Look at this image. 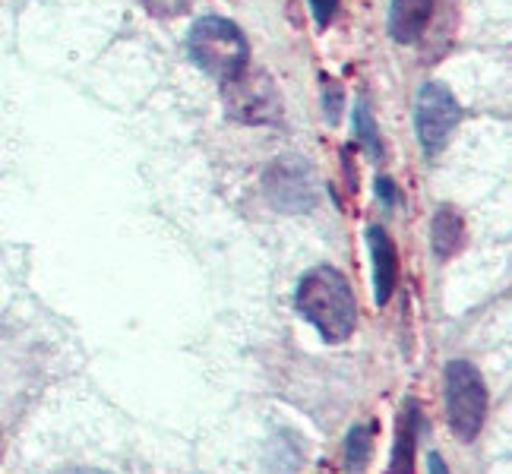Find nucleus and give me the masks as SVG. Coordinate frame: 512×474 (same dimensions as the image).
Masks as SVG:
<instances>
[{
	"label": "nucleus",
	"instance_id": "obj_9",
	"mask_svg": "<svg viewBox=\"0 0 512 474\" xmlns=\"http://www.w3.org/2000/svg\"><path fill=\"white\" fill-rule=\"evenodd\" d=\"M433 4L437 0H392L389 10V35L392 42L399 45H415L424 35L430 16H433Z\"/></svg>",
	"mask_w": 512,
	"mask_h": 474
},
{
	"label": "nucleus",
	"instance_id": "obj_8",
	"mask_svg": "<svg viewBox=\"0 0 512 474\" xmlns=\"http://www.w3.org/2000/svg\"><path fill=\"white\" fill-rule=\"evenodd\" d=\"M418 433H421V408L415 399H408L396 418V443H392L389 474H415Z\"/></svg>",
	"mask_w": 512,
	"mask_h": 474
},
{
	"label": "nucleus",
	"instance_id": "obj_18",
	"mask_svg": "<svg viewBox=\"0 0 512 474\" xmlns=\"http://www.w3.org/2000/svg\"><path fill=\"white\" fill-rule=\"evenodd\" d=\"M64 474H111V471H98V468H70Z\"/></svg>",
	"mask_w": 512,
	"mask_h": 474
},
{
	"label": "nucleus",
	"instance_id": "obj_5",
	"mask_svg": "<svg viewBox=\"0 0 512 474\" xmlns=\"http://www.w3.org/2000/svg\"><path fill=\"white\" fill-rule=\"evenodd\" d=\"M266 196L282 212H307L317 203V184H313L310 165L298 155L275 158L272 168L266 171Z\"/></svg>",
	"mask_w": 512,
	"mask_h": 474
},
{
	"label": "nucleus",
	"instance_id": "obj_14",
	"mask_svg": "<svg viewBox=\"0 0 512 474\" xmlns=\"http://www.w3.org/2000/svg\"><path fill=\"white\" fill-rule=\"evenodd\" d=\"M323 95H326V117H329V124H339V114H342V89H339V83L326 79Z\"/></svg>",
	"mask_w": 512,
	"mask_h": 474
},
{
	"label": "nucleus",
	"instance_id": "obj_13",
	"mask_svg": "<svg viewBox=\"0 0 512 474\" xmlns=\"http://www.w3.org/2000/svg\"><path fill=\"white\" fill-rule=\"evenodd\" d=\"M193 0H143V7L152 13V16H181L190 10Z\"/></svg>",
	"mask_w": 512,
	"mask_h": 474
},
{
	"label": "nucleus",
	"instance_id": "obj_4",
	"mask_svg": "<svg viewBox=\"0 0 512 474\" xmlns=\"http://www.w3.org/2000/svg\"><path fill=\"white\" fill-rule=\"evenodd\" d=\"M462 121V108L443 83H427L418 92V114H415V127H418V140L427 155H437L452 130Z\"/></svg>",
	"mask_w": 512,
	"mask_h": 474
},
{
	"label": "nucleus",
	"instance_id": "obj_10",
	"mask_svg": "<svg viewBox=\"0 0 512 474\" xmlns=\"http://www.w3.org/2000/svg\"><path fill=\"white\" fill-rule=\"evenodd\" d=\"M430 244L437 260H452L465 247V219L456 206H440L430 225Z\"/></svg>",
	"mask_w": 512,
	"mask_h": 474
},
{
	"label": "nucleus",
	"instance_id": "obj_17",
	"mask_svg": "<svg viewBox=\"0 0 512 474\" xmlns=\"http://www.w3.org/2000/svg\"><path fill=\"white\" fill-rule=\"evenodd\" d=\"M427 465H430V474H449V468H446V462H443L440 452H430V456H427Z\"/></svg>",
	"mask_w": 512,
	"mask_h": 474
},
{
	"label": "nucleus",
	"instance_id": "obj_1",
	"mask_svg": "<svg viewBox=\"0 0 512 474\" xmlns=\"http://www.w3.org/2000/svg\"><path fill=\"white\" fill-rule=\"evenodd\" d=\"M294 307L329 345L348 342L358 323V301L336 266H313L304 272L294 291Z\"/></svg>",
	"mask_w": 512,
	"mask_h": 474
},
{
	"label": "nucleus",
	"instance_id": "obj_7",
	"mask_svg": "<svg viewBox=\"0 0 512 474\" xmlns=\"http://www.w3.org/2000/svg\"><path fill=\"white\" fill-rule=\"evenodd\" d=\"M367 244H370V260H373V298H377L380 307H386L399 279V253L380 225H373L367 231Z\"/></svg>",
	"mask_w": 512,
	"mask_h": 474
},
{
	"label": "nucleus",
	"instance_id": "obj_12",
	"mask_svg": "<svg viewBox=\"0 0 512 474\" xmlns=\"http://www.w3.org/2000/svg\"><path fill=\"white\" fill-rule=\"evenodd\" d=\"M354 127H358V136H361V143L367 146V152L373 158H380L383 149H380V136H377V124H373V114L367 108V102L361 98L358 102V114H354Z\"/></svg>",
	"mask_w": 512,
	"mask_h": 474
},
{
	"label": "nucleus",
	"instance_id": "obj_15",
	"mask_svg": "<svg viewBox=\"0 0 512 474\" xmlns=\"http://www.w3.org/2000/svg\"><path fill=\"white\" fill-rule=\"evenodd\" d=\"M310 7H313V19H317V26H329L332 23V16H336L339 10V0H310Z\"/></svg>",
	"mask_w": 512,
	"mask_h": 474
},
{
	"label": "nucleus",
	"instance_id": "obj_6",
	"mask_svg": "<svg viewBox=\"0 0 512 474\" xmlns=\"http://www.w3.org/2000/svg\"><path fill=\"white\" fill-rule=\"evenodd\" d=\"M225 105L231 111V117H238L244 124H269L282 117V102L279 92H275V83L266 73H253L247 76V70L225 83Z\"/></svg>",
	"mask_w": 512,
	"mask_h": 474
},
{
	"label": "nucleus",
	"instance_id": "obj_16",
	"mask_svg": "<svg viewBox=\"0 0 512 474\" xmlns=\"http://www.w3.org/2000/svg\"><path fill=\"white\" fill-rule=\"evenodd\" d=\"M377 190H380V196H383L386 203H396V200H399V190H396V184L386 181V177H380V181H377Z\"/></svg>",
	"mask_w": 512,
	"mask_h": 474
},
{
	"label": "nucleus",
	"instance_id": "obj_2",
	"mask_svg": "<svg viewBox=\"0 0 512 474\" xmlns=\"http://www.w3.org/2000/svg\"><path fill=\"white\" fill-rule=\"evenodd\" d=\"M190 57L203 73L231 83L247 70V38L222 16H206L190 29Z\"/></svg>",
	"mask_w": 512,
	"mask_h": 474
},
{
	"label": "nucleus",
	"instance_id": "obj_11",
	"mask_svg": "<svg viewBox=\"0 0 512 474\" xmlns=\"http://www.w3.org/2000/svg\"><path fill=\"white\" fill-rule=\"evenodd\" d=\"M370 452H373V427L358 424L348 430V440H345V465L348 471H364V465L370 462Z\"/></svg>",
	"mask_w": 512,
	"mask_h": 474
},
{
	"label": "nucleus",
	"instance_id": "obj_3",
	"mask_svg": "<svg viewBox=\"0 0 512 474\" xmlns=\"http://www.w3.org/2000/svg\"><path fill=\"white\" fill-rule=\"evenodd\" d=\"M446 414L452 433L471 443L481 433L487 418V386L475 364L452 361L446 364Z\"/></svg>",
	"mask_w": 512,
	"mask_h": 474
}]
</instances>
